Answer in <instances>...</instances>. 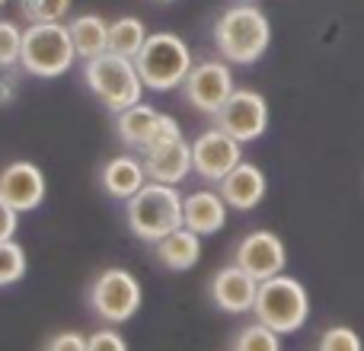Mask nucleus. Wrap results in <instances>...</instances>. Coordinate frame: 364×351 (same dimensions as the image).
<instances>
[{
  "label": "nucleus",
  "mask_w": 364,
  "mask_h": 351,
  "mask_svg": "<svg viewBox=\"0 0 364 351\" xmlns=\"http://www.w3.org/2000/svg\"><path fill=\"white\" fill-rule=\"evenodd\" d=\"M214 48L230 64H256L269 51L272 23L256 4H233L214 19Z\"/></svg>",
  "instance_id": "obj_1"
},
{
  "label": "nucleus",
  "mask_w": 364,
  "mask_h": 351,
  "mask_svg": "<svg viewBox=\"0 0 364 351\" xmlns=\"http://www.w3.org/2000/svg\"><path fill=\"white\" fill-rule=\"evenodd\" d=\"M182 195L176 192V185L166 182H154L147 179V185L141 188L134 198L125 201V220L128 230L144 243H157V239L170 237L173 230L186 227V214H182Z\"/></svg>",
  "instance_id": "obj_2"
},
{
  "label": "nucleus",
  "mask_w": 364,
  "mask_h": 351,
  "mask_svg": "<svg viewBox=\"0 0 364 351\" xmlns=\"http://www.w3.org/2000/svg\"><path fill=\"white\" fill-rule=\"evenodd\" d=\"M83 80H87L90 93L109 109V112H122V109L141 102L144 96V80L138 74L134 58H122L115 51H102V55L83 61Z\"/></svg>",
  "instance_id": "obj_3"
},
{
  "label": "nucleus",
  "mask_w": 364,
  "mask_h": 351,
  "mask_svg": "<svg viewBox=\"0 0 364 351\" xmlns=\"http://www.w3.org/2000/svg\"><path fill=\"white\" fill-rule=\"evenodd\" d=\"M77 61L70 29L64 23H29L23 29V55L19 68L29 77H61Z\"/></svg>",
  "instance_id": "obj_4"
},
{
  "label": "nucleus",
  "mask_w": 364,
  "mask_h": 351,
  "mask_svg": "<svg viewBox=\"0 0 364 351\" xmlns=\"http://www.w3.org/2000/svg\"><path fill=\"white\" fill-rule=\"evenodd\" d=\"M252 316L259 323H265L269 329L282 335H291L307 323L310 316V294L297 278L291 275H275L259 281V294H256V307Z\"/></svg>",
  "instance_id": "obj_5"
},
{
  "label": "nucleus",
  "mask_w": 364,
  "mask_h": 351,
  "mask_svg": "<svg viewBox=\"0 0 364 351\" xmlns=\"http://www.w3.org/2000/svg\"><path fill=\"white\" fill-rule=\"evenodd\" d=\"M134 64H138V74L147 90L170 93V90L186 83L195 61H192L188 45L179 36H173V32H154V36H147L144 48L138 51Z\"/></svg>",
  "instance_id": "obj_6"
},
{
  "label": "nucleus",
  "mask_w": 364,
  "mask_h": 351,
  "mask_svg": "<svg viewBox=\"0 0 364 351\" xmlns=\"http://www.w3.org/2000/svg\"><path fill=\"white\" fill-rule=\"evenodd\" d=\"M144 303L141 294V281L128 269H106L96 275V281L90 284V307L96 310V316L112 326L128 323Z\"/></svg>",
  "instance_id": "obj_7"
},
{
  "label": "nucleus",
  "mask_w": 364,
  "mask_h": 351,
  "mask_svg": "<svg viewBox=\"0 0 364 351\" xmlns=\"http://www.w3.org/2000/svg\"><path fill=\"white\" fill-rule=\"evenodd\" d=\"M214 125L220 131L233 134L240 144L259 141L265 134V128H269V102L256 90H233L230 99L214 115Z\"/></svg>",
  "instance_id": "obj_8"
},
{
  "label": "nucleus",
  "mask_w": 364,
  "mask_h": 351,
  "mask_svg": "<svg viewBox=\"0 0 364 351\" xmlns=\"http://www.w3.org/2000/svg\"><path fill=\"white\" fill-rule=\"evenodd\" d=\"M230 61H198L192 64L186 83H182V96L192 109L205 115H218V109L230 99L233 87V74L227 68Z\"/></svg>",
  "instance_id": "obj_9"
},
{
  "label": "nucleus",
  "mask_w": 364,
  "mask_h": 351,
  "mask_svg": "<svg viewBox=\"0 0 364 351\" xmlns=\"http://www.w3.org/2000/svg\"><path fill=\"white\" fill-rule=\"evenodd\" d=\"M243 163V144L233 134L220 131L218 125L201 131L192 141V170L205 182H220Z\"/></svg>",
  "instance_id": "obj_10"
},
{
  "label": "nucleus",
  "mask_w": 364,
  "mask_h": 351,
  "mask_svg": "<svg viewBox=\"0 0 364 351\" xmlns=\"http://www.w3.org/2000/svg\"><path fill=\"white\" fill-rule=\"evenodd\" d=\"M233 265H240L243 271H250L256 281L275 278L288 265V249H284L282 237L272 230H252L233 249Z\"/></svg>",
  "instance_id": "obj_11"
},
{
  "label": "nucleus",
  "mask_w": 364,
  "mask_h": 351,
  "mask_svg": "<svg viewBox=\"0 0 364 351\" xmlns=\"http://www.w3.org/2000/svg\"><path fill=\"white\" fill-rule=\"evenodd\" d=\"M208 294H211V303L218 310H224V313H252V307H256V294H259V281L250 275V271H243L240 265H224V269H218L211 275V281H208Z\"/></svg>",
  "instance_id": "obj_12"
},
{
  "label": "nucleus",
  "mask_w": 364,
  "mask_h": 351,
  "mask_svg": "<svg viewBox=\"0 0 364 351\" xmlns=\"http://www.w3.org/2000/svg\"><path fill=\"white\" fill-rule=\"evenodd\" d=\"M45 173L29 160H16L0 170V198L19 214L36 211L45 201Z\"/></svg>",
  "instance_id": "obj_13"
},
{
  "label": "nucleus",
  "mask_w": 364,
  "mask_h": 351,
  "mask_svg": "<svg viewBox=\"0 0 364 351\" xmlns=\"http://www.w3.org/2000/svg\"><path fill=\"white\" fill-rule=\"evenodd\" d=\"M147 166V176L154 182H166V185H179L192 170V144L186 138L179 141H170V144H160V147H151V151L141 153Z\"/></svg>",
  "instance_id": "obj_14"
},
{
  "label": "nucleus",
  "mask_w": 364,
  "mask_h": 351,
  "mask_svg": "<svg viewBox=\"0 0 364 351\" xmlns=\"http://www.w3.org/2000/svg\"><path fill=\"white\" fill-rule=\"evenodd\" d=\"M227 201L214 188H198V192L186 195L182 201V214H186V227L195 230L198 237H214L224 230L227 224Z\"/></svg>",
  "instance_id": "obj_15"
},
{
  "label": "nucleus",
  "mask_w": 364,
  "mask_h": 351,
  "mask_svg": "<svg viewBox=\"0 0 364 351\" xmlns=\"http://www.w3.org/2000/svg\"><path fill=\"white\" fill-rule=\"evenodd\" d=\"M265 188H269L265 173L259 170L256 163H246V160L218 182V192L224 195V201L233 211H252V207L265 198Z\"/></svg>",
  "instance_id": "obj_16"
},
{
  "label": "nucleus",
  "mask_w": 364,
  "mask_h": 351,
  "mask_svg": "<svg viewBox=\"0 0 364 351\" xmlns=\"http://www.w3.org/2000/svg\"><path fill=\"white\" fill-rule=\"evenodd\" d=\"M147 179H151V176H147L144 160L128 157V153L112 157L100 170V185L106 188V195H112V198H119V201L134 198V195L147 185Z\"/></svg>",
  "instance_id": "obj_17"
},
{
  "label": "nucleus",
  "mask_w": 364,
  "mask_h": 351,
  "mask_svg": "<svg viewBox=\"0 0 364 351\" xmlns=\"http://www.w3.org/2000/svg\"><path fill=\"white\" fill-rule=\"evenodd\" d=\"M154 256H157V262L164 265V269L188 271L192 265H198V259H201V239L195 230L179 227V230H173L170 237L154 243Z\"/></svg>",
  "instance_id": "obj_18"
},
{
  "label": "nucleus",
  "mask_w": 364,
  "mask_h": 351,
  "mask_svg": "<svg viewBox=\"0 0 364 351\" xmlns=\"http://www.w3.org/2000/svg\"><path fill=\"white\" fill-rule=\"evenodd\" d=\"M160 115L164 112H157L154 106H147V102L141 99V102H134V106L115 112V131H119V138L125 141L128 147L144 151V147L151 144L157 125H160Z\"/></svg>",
  "instance_id": "obj_19"
},
{
  "label": "nucleus",
  "mask_w": 364,
  "mask_h": 351,
  "mask_svg": "<svg viewBox=\"0 0 364 351\" xmlns=\"http://www.w3.org/2000/svg\"><path fill=\"white\" fill-rule=\"evenodd\" d=\"M68 29H70V38H74L77 58H83V61H90V58L109 51V23L102 16H96V13L74 16Z\"/></svg>",
  "instance_id": "obj_20"
},
{
  "label": "nucleus",
  "mask_w": 364,
  "mask_h": 351,
  "mask_svg": "<svg viewBox=\"0 0 364 351\" xmlns=\"http://www.w3.org/2000/svg\"><path fill=\"white\" fill-rule=\"evenodd\" d=\"M147 42V29L138 16H119L109 23V51L122 58H138V51Z\"/></svg>",
  "instance_id": "obj_21"
},
{
  "label": "nucleus",
  "mask_w": 364,
  "mask_h": 351,
  "mask_svg": "<svg viewBox=\"0 0 364 351\" xmlns=\"http://www.w3.org/2000/svg\"><path fill=\"white\" fill-rule=\"evenodd\" d=\"M233 351H282V333H275V329L256 320L252 326H243L237 333Z\"/></svg>",
  "instance_id": "obj_22"
},
{
  "label": "nucleus",
  "mask_w": 364,
  "mask_h": 351,
  "mask_svg": "<svg viewBox=\"0 0 364 351\" xmlns=\"http://www.w3.org/2000/svg\"><path fill=\"white\" fill-rule=\"evenodd\" d=\"M26 275V249L16 239H4L0 243V288L23 281Z\"/></svg>",
  "instance_id": "obj_23"
},
{
  "label": "nucleus",
  "mask_w": 364,
  "mask_h": 351,
  "mask_svg": "<svg viewBox=\"0 0 364 351\" xmlns=\"http://www.w3.org/2000/svg\"><path fill=\"white\" fill-rule=\"evenodd\" d=\"M19 10L29 23H61L70 13V0H19Z\"/></svg>",
  "instance_id": "obj_24"
},
{
  "label": "nucleus",
  "mask_w": 364,
  "mask_h": 351,
  "mask_svg": "<svg viewBox=\"0 0 364 351\" xmlns=\"http://www.w3.org/2000/svg\"><path fill=\"white\" fill-rule=\"evenodd\" d=\"M316 351H364V342L352 326H329L316 342Z\"/></svg>",
  "instance_id": "obj_25"
},
{
  "label": "nucleus",
  "mask_w": 364,
  "mask_h": 351,
  "mask_svg": "<svg viewBox=\"0 0 364 351\" xmlns=\"http://www.w3.org/2000/svg\"><path fill=\"white\" fill-rule=\"evenodd\" d=\"M23 55V32L16 23L0 19V68H16Z\"/></svg>",
  "instance_id": "obj_26"
},
{
  "label": "nucleus",
  "mask_w": 364,
  "mask_h": 351,
  "mask_svg": "<svg viewBox=\"0 0 364 351\" xmlns=\"http://www.w3.org/2000/svg\"><path fill=\"white\" fill-rule=\"evenodd\" d=\"M87 351H128V342L115 329H96L87 335Z\"/></svg>",
  "instance_id": "obj_27"
},
{
  "label": "nucleus",
  "mask_w": 364,
  "mask_h": 351,
  "mask_svg": "<svg viewBox=\"0 0 364 351\" xmlns=\"http://www.w3.org/2000/svg\"><path fill=\"white\" fill-rule=\"evenodd\" d=\"M42 351H87V335L77 329H64V333L51 335Z\"/></svg>",
  "instance_id": "obj_28"
},
{
  "label": "nucleus",
  "mask_w": 364,
  "mask_h": 351,
  "mask_svg": "<svg viewBox=\"0 0 364 351\" xmlns=\"http://www.w3.org/2000/svg\"><path fill=\"white\" fill-rule=\"evenodd\" d=\"M19 93V74L16 68H0V106H10Z\"/></svg>",
  "instance_id": "obj_29"
},
{
  "label": "nucleus",
  "mask_w": 364,
  "mask_h": 351,
  "mask_svg": "<svg viewBox=\"0 0 364 351\" xmlns=\"http://www.w3.org/2000/svg\"><path fill=\"white\" fill-rule=\"evenodd\" d=\"M16 227H19V211L0 198V243L16 237Z\"/></svg>",
  "instance_id": "obj_30"
},
{
  "label": "nucleus",
  "mask_w": 364,
  "mask_h": 351,
  "mask_svg": "<svg viewBox=\"0 0 364 351\" xmlns=\"http://www.w3.org/2000/svg\"><path fill=\"white\" fill-rule=\"evenodd\" d=\"M157 4H173V0H157Z\"/></svg>",
  "instance_id": "obj_31"
},
{
  "label": "nucleus",
  "mask_w": 364,
  "mask_h": 351,
  "mask_svg": "<svg viewBox=\"0 0 364 351\" xmlns=\"http://www.w3.org/2000/svg\"><path fill=\"white\" fill-rule=\"evenodd\" d=\"M4 4H6V0H0V6H4Z\"/></svg>",
  "instance_id": "obj_32"
}]
</instances>
